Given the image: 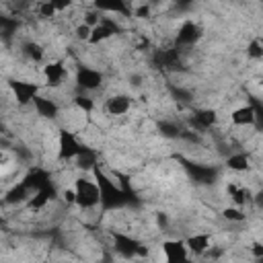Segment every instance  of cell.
Returning <instances> with one entry per match:
<instances>
[{
  "label": "cell",
  "instance_id": "cell-10",
  "mask_svg": "<svg viewBox=\"0 0 263 263\" xmlns=\"http://www.w3.org/2000/svg\"><path fill=\"white\" fill-rule=\"evenodd\" d=\"M31 105L35 107L37 115H41V117H47V119H53V117L60 113V107H58V103H55L53 99H49V97H41V95H37V97L33 99V103H31Z\"/></svg>",
  "mask_w": 263,
  "mask_h": 263
},
{
  "label": "cell",
  "instance_id": "cell-25",
  "mask_svg": "<svg viewBox=\"0 0 263 263\" xmlns=\"http://www.w3.org/2000/svg\"><path fill=\"white\" fill-rule=\"evenodd\" d=\"M74 33H76V39L78 41H88V37H90V29L86 25H82V23H78V27L74 29Z\"/></svg>",
  "mask_w": 263,
  "mask_h": 263
},
{
  "label": "cell",
  "instance_id": "cell-16",
  "mask_svg": "<svg viewBox=\"0 0 263 263\" xmlns=\"http://www.w3.org/2000/svg\"><path fill=\"white\" fill-rule=\"evenodd\" d=\"M76 164H78V168H82V171H92V168H97V152H95V150H88V148H82V152L76 156Z\"/></svg>",
  "mask_w": 263,
  "mask_h": 263
},
{
  "label": "cell",
  "instance_id": "cell-9",
  "mask_svg": "<svg viewBox=\"0 0 263 263\" xmlns=\"http://www.w3.org/2000/svg\"><path fill=\"white\" fill-rule=\"evenodd\" d=\"M183 242H185L187 251H189L191 255H197V257L205 255V253L212 249V236L205 234V232H195V234L187 236Z\"/></svg>",
  "mask_w": 263,
  "mask_h": 263
},
{
  "label": "cell",
  "instance_id": "cell-2",
  "mask_svg": "<svg viewBox=\"0 0 263 263\" xmlns=\"http://www.w3.org/2000/svg\"><path fill=\"white\" fill-rule=\"evenodd\" d=\"M41 76L45 80V86H49V88H62L66 84V78H68L66 64L60 62V60H49V62L43 64Z\"/></svg>",
  "mask_w": 263,
  "mask_h": 263
},
{
  "label": "cell",
  "instance_id": "cell-26",
  "mask_svg": "<svg viewBox=\"0 0 263 263\" xmlns=\"http://www.w3.org/2000/svg\"><path fill=\"white\" fill-rule=\"evenodd\" d=\"M62 199L68 203V205H72V203H76V191H74V187H66V189H62Z\"/></svg>",
  "mask_w": 263,
  "mask_h": 263
},
{
  "label": "cell",
  "instance_id": "cell-6",
  "mask_svg": "<svg viewBox=\"0 0 263 263\" xmlns=\"http://www.w3.org/2000/svg\"><path fill=\"white\" fill-rule=\"evenodd\" d=\"M58 156L62 160H70V158H76L80 152H82V144L76 140V136L72 132H62L60 134V144H58Z\"/></svg>",
  "mask_w": 263,
  "mask_h": 263
},
{
  "label": "cell",
  "instance_id": "cell-14",
  "mask_svg": "<svg viewBox=\"0 0 263 263\" xmlns=\"http://www.w3.org/2000/svg\"><path fill=\"white\" fill-rule=\"evenodd\" d=\"M138 240H134L132 236L125 234H115V247L123 257H136V249H138Z\"/></svg>",
  "mask_w": 263,
  "mask_h": 263
},
{
  "label": "cell",
  "instance_id": "cell-27",
  "mask_svg": "<svg viewBox=\"0 0 263 263\" xmlns=\"http://www.w3.org/2000/svg\"><path fill=\"white\" fill-rule=\"evenodd\" d=\"M134 14H136L138 18H146V16L150 14V6H148V4H144V6L136 8V10H134Z\"/></svg>",
  "mask_w": 263,
  "mask_h": 263
},
{
  "label": "cell",
  "instance_id": "cell-4",
  "mask_svg": "<svg viewBox=\"0 0 263 263\" xmlns=\"http://www.w3.org/2000/svg\"><path fill=\"white\" fill-rule=\"evenodd\" d=\"M10 90H12V97L18 105H31L33 99L39 95V86L35 82H29V80H12L8 82Z\"/></svg>",
  "mask_w": 263,
  "mask_h": 263
},
{
  "label": "cell",
  "instance_id": "cell-13",
  "mask_svg": "<svg viewBox=\"0 0 263 263\" xmlns=\"http://www.w3.org/2000/svg\"><path fill=\"white\" fill-rule=\"evenodd\" d=\"M226 191H228V195H230L232 203H234V205H238V208H242L247 201H251V191H249L247 187H242L240 183H236V181L228 183Z\"/></svg>",
  "mask_w": 263,
  "mask_h": 263
},
{
  "label": "cell",
  "instance_id": "cell-12",
  "mask_svg": "<svg viewBox=\"0 0 263 263\" xmlns=\"http://www.w3.org/2000/svg\"><path fill=\"white\" fill-rule=\"evenodd\" d=\"M105 107H107V113H109V115L119 117V115H125V113L129 111L132 101H129V97H125V95H113V97L107 101Z\"/></svg>",
  "mask_w": 263,
  "mask_h": 263
},
{
  "label": "cell",
  "instance_id": "cell-7",
  "mask_svg": "<svg viewBox=\"0 0 263 263\" xmlns=\"http://www.w3.org/2000/svg\"><path fill=\"white\" fill-rule=\"evenodd\" d=\"M101 84H103V74L99 70L88 68V66L78 68V72H76V86L78 88H82V90H95Z\"/></svg>",
  "mask_w": 263,
  "mask_h": 263
},
{
  "label": "cell",
  "instance_id": "cell-28",
  "mask_svg": "<svg viewBox=\"0 0 263 263\" xmlns=\"http://www.w3.org/2000/svg\"><path fill=\"white\" fill-rule=\"evenodd\" d=\"M251 253H253L257 259L263 257V245H261V242H253V245H251Z\"/></svg>",
  "mask_w": 263,
  "mask_h": 263
},
{
  "label": "cell",
  "instance_id": "cell-20",
  "mask_svg": "<svg viewBox=\"0 0 263 263\" xmlns=\"http://www.w3.org/2000/svg\"><path fill=\"white\" fill-rule=\"evenodd\" d=\"M222 218L228 220V222H245L247 214H245L242 208H238V205H228V208L222 210Z\"/></svg>",
  "mask_w": 263,
  "mask_h": 263
},
{
  "label": "cell",
  "instance_id": "cell-17",
  "mask_svg": "<svg viewBox=\"0 0 263 263\" xmlns=\"http://www.w3.org/2000/svg\"><path fill=\"white\" fill-rule=\"evenodd\" d=\"M226 166L230 171H236V173H245L251 168V162H249V156L247 154H232L226 158Z\"/></svg>",
  "mask_w": 263,
  "mask_h": 263
},
{
  "label": "cell",
  "instance_id": "cell-21",
  "mask_svg": "<svg viewBox=\"0 0 263 263\" xmlns=\"http://www.w3.org/2000/svg\"><path fill=\"white\" fill-rule=\"evenodd\" d=\"M74 107L82 113H90L95 109V101L90 97H82V95H76L74 97Z\"/></svg>",
  "mask_w": 263,
  "mask_h": 263
},
{
  "label": "cell",
  "instance_id": "cell-8",
  "mask_svg": "<svg viewBox=\"0 0 263 263\" xmlns=\"http://www.w3.org/2000/svg\"><path fill=\"white\" fill-rule=\"evenodd\" d=\"M115 33H117V25H115L111 18L103 16V18H101V23H99L95 29H90V37H88V43H92V45H99V43H103V41L111 39Z\"/></svg>",
  "mask_w": 263,
  "mask_h": 263
},
{
  "label": "cell",
  "instance_id": "cell-15",
  "mask_svg": "<svg viewBox=\"0 0 263 263\" xmlns=\"http://www.w3.org/2000/svg\"><path fill=\"white\" fill-rule=\"evenodd\" d=\"M177 39H179L181 43H193V41H197V39H199V27H197L195 23H191V21H185V23L179 27Z\"/></svg>",
  "mask_w": 263,
  "mask_h": 263
},
{
  "label": "cell",
  "instance_id": "cell-3",
  "mask_svg": "<svg viewBox=\"0 0 263 263\" xmlns=\"http://www.w3.org/2000/svg\"><path fill=\"white\" fill-rule=\"evenodd\" d=\"M92 175H95V183L99 185V191H101V203H103V205L111 208V205H115L117 201H121V197H123L121 191L115 187L113 181H109V179L99 171V166L92 168Z\"/></svg>",
  "mask_w": 263,
  "mask_h": 263
},
{
  "label": "cell",
  "instance_id": "cell-5",
  "mask_svg": "<svg viewBox=\"0 0 263 263\" xmlns=\"http://www.w3.org/2000/svg\"><path fill=\"white\" fill-rule=\"evenodd\" d=\"M162 255L164 263H189V251L183 240L168 238L162 242Z\"/></svg>",
  "mask_w": 263,
  "mask_h": 263
},
{
  "label": "cell",
  "instance_id": "cell-19",
  "mask_svg": "<svg viewBox=\"0 0 263 263\" xmlns=\"http://www.w3.org/2000/svg\"><path fill=\"white\" fill-rule=\"evenodd\" d=\"M195 121L201 125V127H212L216 121H218V115L214 109H199L195 113Z\"/></svg>",
  "mask_w": 263,
  "mask_h": 263
},
{
  "label": "cell",
  "instance_id": "cell-11",
  "mask_svg": "<svg viewBox=\"0 0 263 263\" xmlns=\"http://www.w3.org/2000/svg\"><path fill=\"white\" fill-rule=\"evenodd\" d=\"M257 119V111L251 107V105H245V107H238L230 113V123L236 125V127H247V125H253Z\"/></svg>",
  "mask_w": 263,
  "mask_h": 263
},
{
  "label": "cell",
  "instance_id": "cell-22",
  "mask_svg": "<svg viewBox=\"0 0 263 263\" xmlns=\"http://www.w3.org/2000/svg\"><path fill=\"white\" fill-rule=\"evenodd\" d=\"M35 10H37V14L41 18H53V16H58V12H55V8H53L51 2H37L35 4Z\"/></svg>",
  "mask_w": 263,
  "mask_h": 263
},
{
  "label": "cell",
  "instance_id": "cell-1",
  "mask_svg": "<svg viewBox=\"0 0 263 263\" xmlns=\"http://www.w3.org/2000/svg\"><path fill=\"white\" fill-rule=\"evenodd\" d=\"M72 187L76 191V203L74 205H78L80 210H95L97 205H101V191L92 179L78 177Z\"/></svg>",
  "mask_w": 263,
  "mask_h": 263
},
{
  "label": "cell",
  "instance_id": "cell-23",
  "mask_svg": "<svg viewBox=\"0 0 263 263\" xmlns=\"http://www.w3.org/2000/svg\"><path fill=\"white\" fill-rule=\"evenodd\" d=\"M247 55H249L251 60H261V58H263V45H261V39H259V37H255V39L249 43Z\"/></svg>",
  "mask_w": 263,
  "mask_h": 263
},
{
  "label": "cell",
  "instance_id": "cell-18",
  "mask_svg": "<svg viewBox=\"0 0 263 263\" xmlns=\"http://www.w3.org/2000/svg\"><path fill=\"white\" fill-rule=\"evenodd\" d=\"M23 51H25V55H27L31 62H41V60L45 58V49H43L37 41H27V43L23 45Z\"/></svg>",
  "mask_w": 263,
  "mask_h": 263
},
{
  "label": "cell",
  "instance_id": "cell-24",
  "mask_svg": "<svg viewBox=\"0 0 263 263\" xmlns=\"http://www.w3.org/2000/svg\"><path fill=\"white\" fill-rule=\"evenodd\" d=\"M101 18H103L101 12H97V10H86V12L82 14V21H80V23L86 25L88 29H95V27L101 23Z\"/></svg>",
  "mask_w": 263,
  "mask_h": 263
}]
</instances>
